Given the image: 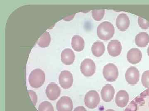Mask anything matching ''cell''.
I'll use <instances>...</instances> for the list:
<instances>
[{
  "label": "cell",
  "instance_id": "6da1fadb",
  "mask_svg": "<svg viewBox=\"0 0 149 111\" xmlns=\"http://www.w3.org/2000/svg\"><path fill=\"white\" fill-rule=\"evenodd\" d=\"M97 35L100 39L107 41L113 36L114 26L109 21H104L99 25L97 30Z\"/></svg>",
  "mask_w": 149,
  "mask_h": 111
},
{
  "label": "cell",
  "instance_id": "7a4b0ae2",
  "mask_svg": "<svg viewBox=\"0 0 149 111\" xmlns=\"http://www.w3.org/2000/svg\"><path fill=\"white\" fill-rule=\"evenodd\" d=\"M45 80V74L42 69H35L29 74L28 81L30 86L33 88L41 87Z\"/></svg>",
  "mask_w": 149,
  "mask_h": 111
},
{
  "label": "cell",
  "instance_id": "3957f363",
  "mask_svg": "<svg viewBox=\"0 0 149 111\" xmlns=\"http://www.w3.org/2000/svg\"><path fill=\"white\" fill-rule=\"evenodd\" d=\"M118 69L114 64H107L103 69V75L105 79L110 82H113L117 79L118 77Z\"/></svg>",
  "mask_w": 149,
  "mask_h": 111
},
{
  "label": "cell",
  "instance_id": "277c9868",
  "mask_svg": "<svg viewBox=\"0 0 149 111\" xmlns=\"http://www.w3.org/2000/svg\"><path fill=\"white\" fill-rule=\"evenodd\" d=\"M84 100L85 106L92 109L96 108L100 102V95L97 91L94 90L88 91L85 95Z\"/></svg>",
  "mask_w": 149,
  "mask_h": 111
},
{
  "label": "cell",
  "instance_id": "5b68a950",
  "mask_svg": "<svg viewBox=\"0 0 149 111\" xmlns=\"http://www.w3.org/2000/svg\"><path fill=\"white\" fill-rule=\"evenodd\" d=\"M80 71L85 77L92 76L96 71L95 62L90 58L84 59L80 65Z\"/></svg>",
  "mask_w": 149,
  "mask_h": 111
},
{
  "label": "cell",
  "instance_id": "8992f818",
  "mask_svg": "<svg viewBox=\"0 0 149 111\" xmlns=\"http://www.w3.org/2000/svg\"><path fill=\"white\" fill-rule=\"evenodd\" d=\"M58 81L63 89H69L72 86L73 84V76L72 73L67 70L62 71L59 76Z\"/></svg>",
  "mask_w": 149,
  "mask_h": 111
},
{
  "label": "cell",
  "instance_id": "52a82bcc",
  "mask_svg": "<svg viewBox=\"0 0 149 111\" xmlns=\"http://www.w3.org/2000/svg\"><path fill=\"white\" fill-rule=\"evenodd\" d=\"M140 77L139 70L134 66H131L128 68L125 73L126 82L131 85H135L138 83Z\"/></svg>",
  "mask_w": 149,
  "mask_h": 111
},
{
  "label": "cell",
  "instance_id": "ba28073f",
  "mask_svg": "<svg viewBox=\"0 0 149 111\" xmlns=\"http://www.w3.org/2000/svg\"><path fill=\"white\" fill-rule=\"evenodd\" d=\"M61 90L59 86L55 83L49 84L46 88V94L51 101H54L58 98L61 95Z\"/></svg>",
  "mask_w": 149,
  "mask_h": 111
},
{
  "label": "cell",
  "instance_id": "9c48e42d",
  "mask_svg": "<svg viewBox=\"0 0 149 111\" xmlns=\"http://www.w3.org/2000/svg\"><path fill=\"white\" fill-rule=\"evenodd\" d=\"M56 108L58 111H72V100L68 96H63L57 103Z\"/></svg>",
  "mask_w": 149,
  "mask_h": 111
},
{
  "label": "cell",
  "instance_id": "30bf717a",
  "mask_svg": "<svg viewBox=\"0 0 149 111\" xmlns=\"http://www.w3.org/2000/svg\"><path fill=\"white\" fill-rule=\"evenodd\" d=\"M107 49L109 55L112 56H117L121 53L122 45L119 41L113 40L109 43Z\"/></svg>",
  "mask_w": 149,
  "mask_h": 111
},
{
  "label": "cell",
  "instance_id": "8fae6325",
  "mask_svg": "<svg viewBox=\"0 0 149 111\" xmlns=\"http://www.w3.org/2000/svg\"><path fill=\"white\" fill-rule=\"evenodd\" d=\"M115 94L114 87L111 84L104 86L101 91L102 99L104 102H111L113 99Z\"/></svg>",
  "mask_w": 149,
  "mask_h": 111
},
{
  "label": "cell",
  "instance_id": "7c38bea8",
  "mask_svg": "<svg viewBox=\"0 0 149 111\" xmlns=\"http://www.w3.org/2000/svg\"><path fill=\"white\" fill-rule=\"evenodd\" d=\"M129 101V95L125 90H120L116 95L115 102L118 107L124 108L127 106Z\"/></svg>",
  "mask_w": 149,
  "mask_h": 111
},
{
  "label": "cell",
  "instance_id": "4fadbf2b",
  "mask_svg": "<svg viewBox=\"0 0 149 111\" xmlns=\"http://www.w3.org/2000/svg\"><path fill=\"white\" fill-rule=\"evenodd\" d=\"M130 25V19L126 14L122 13L118 16L116 20V26L120 31H126L129 28Z\"/></svg>",
  "mask_w": 149,
  "mask_h": 111
},
{
  "label": "cell",
  "instance_id": "5bb4252c",
  "mask_svg": "<svg viewBox=\"0 0 149 111\" xmlns=\"http://www.w3.org/2000/svg\"><path fill=\"white\" fill-rule=\"evenodd\" d=\"M142 58V52L138 49H131L127 53V60L131 64H138L141 61Z\"/></svg>",
  "mask_w": 149,
  "mask_h": 111
},
{
  "label": "cell",
  "instance_id": "9a60e30c",
  "mask_svg": "<svg viewBox=\"0 0 149 111\" xmlns=\"http://www.w3.org/2000/svg\"><path fill=\"white\" fill-rule=\"evenodd\" d=\"M75 58V54L72 49H66L61 52V58L62 63L65 65L73 64Z\"/></svg>",
  "mask_w": 149,
  "mask_h": 111
},
{
  "label": "cell",
  "instance_id": "2e32d148",
  "mask_svg": "<svg viewBox=\"0 0 149 111\" xmlns=\"http://www.w3.org/2000/svg\"><path fill=\"white\" fill-rule=\"evenodd\" d=\"M71 44L73 50L76 51H82L85 47L84 39L78 35H75L72 37L71 40Z\"/></svg>",
  "mask_w": 149,
  "mask_h": 111
},
{
  "label": "cell",
  "instance_id": "e0dca14e",
  "mask_svg": "<svg viewBox=\"0 0 149 111\" xmlns=\"http://www.w3.org/2000/svg\"><path fill=\"white\" fill-rule=\"evenodd\" d=\"M136 45L139 47H145L149 43V35L145 32L139 33L136 36L135 39Z\"/></svg>",
  "mask_w": 149,
  "mask_h": 111
},
{
  "label": "cell",
  "instance_id": "ac0fdd59",
  "mask_svg": "<svg viewBox=\"0 0 149 111\" xmlns=\"http://www.w3.org/2000/svg\"><path fill=\"white\" fill-rule=\"evenodd\" d=\"M91 50L93 55L96 57H99L102 56L104 53L105 47L102 42L97 41L93 43Z\"/></svg>",
  "mask_w": 149,
  "mask_h": 111
},
{
  "label": "cell",
  "instance_id": "d6986e66",
  "mask_svg": "<svg viewBox=\"0 0 149 111\" xmlns=\"http://www.w3.org/2000/svg\"><path fill=\"white\" fill-rule=\"evenodd\" d=\"M51 40V36L47 32L44 33L40 37L37 42V44L42 48L48 47L50 43Z\"/></svg>",
  "mask_w": 149,
  "mask_h": 111
},
{
  "label": "cell",
  "instance_id": "ffe728a7",
  "mask_svg": "<svg viewBox=\"0 0 149 111\" xmlns=\"http://www.w3.org/2000/svg\"><path fill=\"white\" fill-rule=\"evenodd\" d=\"M105 13L104 9L94 10H92V16L96 21H100L104 18Z\"/></svg>",
  "mask_w": 149,
  "mask_h": 111
},
{
  "label": "cell",
  "instance_id": "44dd1931",
  "mask_svg": "<svg viewBox=\"0 0 149 111\" xmlns=\"http://www.w3.org/2000/svg\"><path fill=\"white\" fill-rule=\"evenodd\" d=\"M39 111H54L53 106L50 102L44 101L40 104L38 108Z\"/></svg>",
  "mask_w": 149,
  "mask_h": 111
},
{
  "label": "cell",
  "instance_id": "7402d4cb",
  "mask_svg": "<svg viewBox=\"0 0 149 111\" xmlns=\"http://www.w3.org/2000/svg\"><path fill=\"white\" fill-rule=\"evenodd\" d=\"M142 84L146 88H149V70L143 73L141 79Z\"/></svg>",
  "mask_w": 149,
  "mask_h": 111
},
{
  "label": "cell",
  "instance_id": "603a6c76",
  "mask_svg": "<svg viewBox=\"0 0 149 111\" xmlns=\"http://www.w3.org/2000/svg\"><path fill=\"white\" fill-rule=\"evenodd\" d=\"M138 24L141 29L146 30L149 28V21L140 16L138 17Z\"/></svg>",
  "mask_w": 149,
  "mask_h": 111
},
{
  "label": "cell",
  "instance_id": "cb8c5ba5",
  "mask_svg": "<svg viewBox=\"0 0 149 111\" xmlns=\"http://www.w3.org/2000/svg\"><path fill=\"white\" fill-rule=\"evenodd\" d=\"M138 104L133 100L130 102L124 111H138Z\"/></svg>",
  "mask_w": 149,
  "mask_h": 111
},
{
  "label": "cell",
  "instance_id": "d4e9b609",
  "mask_svg": "<svg viewBox=\"0 0 149 111\" xmlns=\"http://www.w3.org/2000/svg\"><path fill=\"white\" fill-rule=\"evenodd\" d=\"M29 95L31 98L32 103L34 104V106H36L37 102V94L34 91L32 90H28Z\"/></svg>",
  "mask_w": 149,
  "mask_h": 111
},
{
  "label": "cell",
  "instance_id": "484cf974",
  "mask_svg": "<svg viewBox=\"0 0 149 111\" xmlns=\"http://www.w3.org/2000/svg\"><path fill=\"white\" fill-rule=\"evenodd\" d=\"M134 101L140 106H143L145 104V101L144 98L141 96H137L134 99Z\"/></svg>",
  "mask_w": 149,
  "mask_h": 111
},
{
  "label": "cell",
  "instance_id": "4316f807",
  "mask_svg": "<svg viewBox=\"0 0 149 111\" xmlns=\"http://www.w3.org/2000/svg\"><path fill=\"white\" fill-rule=\"evenodd\" d=\"M73 111H87L85 107L83 106H79L76 107Z\"/></svg>",
  "mask_w": 149,
  "mask_h": 111
},
{
  "label": "cell",
  "instance_id": "83f0119b",
  "mask_svg": "<svg viewBox=\"0 0 149 111\" xmlns=\"http://www.w3.org/2000/svg\"><path fill=\"white\" fill-rule=\"evenodd\" d=\"M140 96H141V97H143V98H145V97H147V96H148V89H146V90H145V91H144L143 92H142V93H141V94H140Z\"/></svg>",
  "mask_w": 149,
  "mask_h": 111
},
{
  "label": "cell",
  "instance_id": "f1b7e54d",
  "mask_svg": "<svg viewBox=\"0 0 149 111\" xmlns=\"http://www.w3.org/2000/svg\"><path fill=\"white\" fill-rule=\"evenodd\" d=\"M106 111H115L114 110H112V109H108V110H107Z\"/></svg>",
  "mask_w": 149,
  "mask_h": 111
},
{
  "label": "cell",
  "instance_id": "f546056e",
  "mask_svg": "<svg viewBox=\"0 0 149 111\" xmlns=\"http://www.w3.org/2000/svg\"><path fill=\"white\" fill-rule=\"evenodd\" d=\"M148 56H149V46L148 47Z\"/></svg>",
  "mask_w": 149,
  "mask_h": 111
},
{
  "label": "cell",
  "instance_id": "4dcf8cb0",
  "mask_svg": "<svg viewBox=\"0 0 149 111\" xmlns=\"http://www.w3.org/2000/svg\"><path fill=\"white\" fill-rule=\"evenodd\" d=\"M148 96H149V88H148Z\"/></svg>",
  "mask_w": 149,
  "mask_h": 111
},
{
  "label": "cell",
  "instance_id": "1f68e13d",
  "mask_svg": "<svg viewBox=\"0 0 149 111\" xmlns=\"http://www.w3.org/2000/svg\"></svg>",
  "mask_w": 149,
  "mask_h": 111
}]
</instances>
